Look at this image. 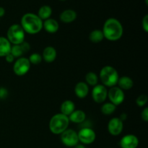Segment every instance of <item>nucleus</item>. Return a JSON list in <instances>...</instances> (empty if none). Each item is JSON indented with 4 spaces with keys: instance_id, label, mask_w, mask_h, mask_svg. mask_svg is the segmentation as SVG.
Here are the masks:
<instances>
[{
    "instance_id": "f257e3e1",
    "label": "nucleus",
    "mask_w": 148,
    "mask_h": 148,
    "mask_svg": "<svg viewBox=\"0 0 148 148\" xmlns=\"http://www.w3.org/2000/svg\"><path fill=\"white\" fill-rule=\"evenodd\" d=\"M102 32L103 33L104 38L110 41H116L122 37L124 29L119 20L111 17L104 23Z\"/></svg>"
},
{
    "instance_id": "f03ea898",
    "label": "nucleus",
    "mask_w": 148,
    "mask_h": 148,
    "mask_svg": "<svg viewBox=\"0 0 148 148\" xmlns=\"http://www.w3.org/2000/svg\"><path fill=\"white\" fill-rule=\"evenodd\" d=\"M43 20L34 13H26L22 17L20 25L28 34L38 33L43 29Z\"/></svg>"
},
{
    "instance_id": "7ed1b4c3",
    "label": "nucleus",
    "mask_w": 148,
    "mask_h": 148,
    "mask_svg": "<svg viewBox=\"0 0 148 148\" xmlns=\"http://www.w3.org/2000/svg\"><path fill=\"white\" fill-rule=\"evenodd\" d=\"M99 78L103 85L106 88H111L117 85L119 75L114 67L111 66H105L100 71Z\"/></svg>"
},
{
    "instance_id": "20e7f679",
    "label": "nucleus",
    "mask_w": 148,
    "mask_h": 148,
    "mask_svg": "<svg viewBox=\"0 0 148 148\" xmlns=\"http://www.w3.org/2000/svg\"><path fill=\"white\" fill-rule=\"evenodd\" d=\"M68 116L59 113L51 117L49 121V130L53 134H61L67 130L69 124Z\"/></svg>"
},
{
    "instance_id": "39448f33",
    "label": "nucleus",
    "mask_w": 148,
    "mask_h": 148,
    "mask_svg": "<svg viewBox=\"0 0 148 148\" xmlns=\"http://www.w3.org/2000/svg\"><path fill=\"white\" fill-rule=\"evenodd\" d=\"M6 38L11 44H21L25 41V32L20 24H13L7 30Z\"/></svg>"
},
{
    "instance_id": "423d86ee",
    "label": "nucleus",
    "mask_w": 148,
    "mask_h": 148,
    "mask_svg": "<svg viewBox=\"0 0 148 148\" xmlns=\"http://www.w3.org/2000/svg\"><path fill=\"white\" fill-rule=\"evenodd\" d=\"M30 66L31 64L27 58H17L13 64V72L17 76H24L29 72Z\"/></svg>"
},
{
    "instance_id": "0eeeda50",
    "label": "nucleus",
    "mask_w": 148,
    "mask_h": 148,
    "mask_svg": "<svg viewBox=\"0 0 148 148\" xmlns=\"http://www.w3.org/2000/svg\"><path fill=\"white\" fill-rule=\"evenodd\" d=\"M61 141L66 147H74L79 144L77 132L71 129H67L61 134Z\"/></svg>"
},
{
    "instance_id": "6e6552de",
    "label": "nucleus",
    "mask_w": 148,
    "mask_h": 148,
    "mask_svg": "<svg viewBox=\"0 0 148 148\" xmlns=\"http://www.w3.org/2000/svg\"><path fill=\"white\" fill-rule=\"evenodd\" d=\"M108 98L111 103L117 106L124 102L125 99V94L124 90L120 89L118 86H114L110 88L108 90Z\"/></svg>"
},
{
    "instance_id": "1a4fd4ad",
    "label": "nucleus",
    "mask_w": 148,
    "mask_h": 148,
    "mask_svg": "<svg viewBox=\"0 0 148 148\" xmlns=\"http://www.w3.org/2000/svg\"><path fill=\"white\" fill-rule=\"evenodd\" d=\"M79 143L82 145H90L95 142L96 134L90 127H84L77 132Z\"/></svg>"
},
{
    "instance_id": "9d476101",
    "label": "nucleus",
    "mask_w": 148,
    "mask_h": 148,
    "mask_svg": "<svg viewBox=\"0 0 148 148\" xmlns=\"http://www.w3.org/2000/svg\"><path fill=\"white\" fill-rule=\"evenodd\" d=\"M92 98L97 103H103L108 98V89L103 85H96L92 90Z\"/></svg>"
},
{
    "instance_id": "9b49d317",
    "label": "nucleus",
    "mask_w": 148,
    "mask_h": 148,
    "mask_svg": "<svg viewBox=\"0 0 148 148\" xmlns=\"http://www.w3.org/2000/svg\"><path fill=\"white\" fill-rule=\"evenodd\" d=\"M124 129V121L119 117H114L110 119L108 123V131L112 136H118L122 132Z\"/></svg>"
},
{
    "instance_id": "f8f14e48",
    "label": "nucleus",
    "mask_w": 148,
    "mask_h": 148,
    "mask_svg": "<svg viewBox=\"0 0 148 148\" xmlns=\"http://www.w3.org/2000/svg\"><path fill=\"white\" fill-rule=\"evenodd\" d=\"M121 148H137L139 145V139L134 134H127L119 142Z\"/></svg>"
},
{
    "instance_id": "ddd939ff",
    "label": "nucleus",
    "mask_w": 148,
    "mask_h": 148,
    "mask_svg": "<svg viewBox=\"0 0 148 148\" xmlns=\"http://www.w3.org/2000/svg\"><path fill=\"white\" fill-rule=\"evenodd\" d=\"M30 49V46L27 42L24 41L21 44L18 45H12L11 51L10 53L15 57V59L17 58L23 57V54L28 52Z\"/></svg>"
},
{
    "instance_id": "4468645a",
    "label": "nucleus",
    "mask_w": 148,
    "mask_h": 148,
    "mask_svg": "<svg viewBox=\"0 0 148 148\" xmlns=\"http://www.w3.org/2000/svg\"><path fill=\"white\" fill-rule=\"evenodd\" d=\"M41 56L45 62L47 63H51V62H54L55 59H56L57 52H56V49L53 46H46L43 49Z\"/></svg>"
},
{
    "instance_id": "2eb2a0df",
    "label": "nucleus",
    "mask_w": 148,
    "mask_h": 148,
    "mask_svg": "<svg viewBox=\"0 0 148 148\" xmlns=\"http://www.w3.org/2000/svg\"><path fill=\"white\" fill-rule=\"evenodd\" d=\"M89 85L85 82H79L75 87V93L77 98L80 99L86 98L89 93Z\"/></svg>"
},
{
    "instance_id": "dca6fc26",
    "label": "nucleus",
    "mask_w": 148,
    "mask_h": 148,
    "mask_svg": "<svg viewBox=\"0 0 148 148\" xmlns=\"http://www.w3.org/2000/svg\"><path fill=\"white\" fill-rule=\"evenodd\" d=\"M43 28L49 33H55L59 28V23L53 18H49L43 22Z\"/></svg>"
},
{
    "instance_id": "f3484780",
    "label": "nucleus",
    "mask_w": 148,
    "mask_h": 148,
    "mask_svg": "<svg viewBox=\"0 0 148 148\" xmlns=\"http://www.w3.org/2000/svg\"><path fill=\"white\" fill-rule=\"evenodd\" d=\"M77 12L73 10H65L59 15L60 20L64 23H71L75 21L77 18Z\"/></svg>"
},
{
    "instance_id": "a211bd4d",
    "label": "nucleus",
    "mask_w": 148,
    "mask_h": 148,
    "mask_svg": "<svg viewBox=\"0 0 148 148\" xmlns=\"http://www.w3.org/2000/svg\"><path fill=\"white\" fill-rule=\"evenodd\" d=\"M69 121L75 124H81L84 122L86 119V114L82 110H75L68 116Z\"/></svg>"
},
{
    "instance_id": "6ab92c4d",
    "label": "nucleus",
    "mask_w": 148,
    "mask_h": 148,
    "mask_svg": "<svg viewBox=\"0 0 148 148\" xmlns=\"http://www.w3.org/2000/svg\"><path fill=\"white\" fill-rule=\"evenodd\" d=\"M122 90H129L134 86V82L132 79L128 76H122L119 78L117 85Z\"/></svg>"
},
{
    "instance_id": "aec40b11",
    "label": "nucleus",
    "mask_w": 148,
    "mask_h": 148,
    "mask_svg": "<svg viewBox=\"0 0 148 148\" xmlns=\"http://www.w3.org/2000/svg\"><path fill=\"white\" fill-rule=\"evenodd\" d=\"M75 110V104L73 101L70 100H66L64 101L60 106V111L61 114L64 115L69 116L72 112Z\"/></svg>"
},
{
    "instance_id": "412c9836",
    "label": "nucleus",
    "mask_w": 148,
    "mask_h": 148,
    "mask_svg": "<svg viewBox=\"0 0 148 148\" xmlns=\"http://www.w3.org/2000/svg\"><path fill=\"white\" fill-rule=\"evenodd\" d=\"M12 44L7 38L0 36V57H4L7 54L10 53Z\"/></svg>"
},
{
    "instance_id": "4be33fe9",
    "label": "nucleus",
    "mask_w": 148,
    "mask_h": 148,
    "mask_svg": "<svg viewBox=\"0 0 148 148\" xmlns=\"http://www.w3.org/2000/svg\"><path fill=\"white\" fill-rule=\"evenodd\" d=\"M52 14V9L50 6L49 5H43L39 8L38 11L37 15L40 17V20L43 21L47 20V19L51 18V16Z\"/></svg>"
},
{
    "instance_id": "5701e85b",
    "label": "nucleus",
    "mask_w": 148,
    "mask_h": 148,
    "mask_svg": "<svg viewBox=\"0 0 148 148\" xmlns=\"http://www.w3.org/2000/svg\"><path fill=\"white\" fill-rule=\"evenodd\" d=\"M103 39L104 36L101 30L96 29V30H92L89 35V40L94 43H101Z\"/></svg>"
},
{
    "instance_id": "b1692460",
    "label": "nucleus",
    "mask_w": 148,
    "mask_h": 148,
    "mask_svg": "<svg viewBox=\"0 0 148 148\" xmlns=\"http://www.w3.org/2000/svg\"><path fill=\"white\" fill-rule=\"evenodd\" d=\"M116 109V106L113 103H111V102L105 103L103 104L101 108V111L102 114L106 116L112 114L113 113L115 112Z\"/></svg>"
},
{
    "instance_id": "393cba45",
    "label": "nucleus",
    "mask_w": 148,
    "mask_h": 148,
    "mask_svg": "<svg viewBox=\"0 0 148 148\" xmlns=\"http://www.w3.org/2000/svg\"><path fill=\"white\" fill-rule=\"evenodd\" d=\"M85 82L88 85L90 86H95L98 85V77L95 72H89L85 75Z\"/></svg>"
},
{
    "instance_id": "a878e982",
    "label": "nucleus",
    "mask_w": 148,
    "mask_h": 148,
    "mask_svg": "<svg viewBox=\"0 0 148 148\" xmlns=\"http://www.w3.org/2000/svg\"><path fill=\"white\" fill-rule=\"evenodd\" d=\"M28 60L30 62V64L38 65L41 63V62L43 61V58H42L41 55L39 54V53H33L29 56Z\"/></svg>"
},
{
    "instance_id": "bb28decb",
    "label": "nucleus",
    "mask_w": 148,
    "mask_h": 148,
    "mask_svg": "<svg viewBox=\"0 0 148 148\" xmlns=\"http://www.w3.org/2000/svg\"><path fill=\"white\" fill-rule=\"evenodd\" d=\"M147 95L143 94V95H140L137 97V98L136 99V104L139 107H143L146 105V103H147Z\"/></svg>"
},
{
    "instance_id": "cd10ccee",
    "label": "nucleus",
    "mask_w": 148,
    "mask_h": 148,
    "mask_svg": "<svg viewBox=\"0 0 148 148\" xmlns=\"http://www.w3.org/2000/svg\"><path fill=\"white\" fill-rule=\"evenodd\" d=\"M142 27L145 33H148V14H145L142 20Z\"/></svg>"
},
{
    "instance_id": "c85d7f7f",
    "label": "nucleus",
    "mask_w": 148,
    "mask_h": 148,
    "mask_svg": "<svg viewBox=\"0 0 148 148\" xmlns=\"http://www.w3.org/2000/svg\"><path fill=\"white\" fill-rule=\"evenodd\" d=\"M141 118L145 122H147L148 121V108L146 107L143 109V111L141 113Z\"/></svg>"
},
{
    "instance_id": "c756f323",
    "label": "nucleus",
    "mask_w": 148,
    "mask_h": 148,
    "mask_svg": "<svg viewBox=\"0 0 148 148\" xmlns=\"http://www.w3.org/2000/svg\"><path fill=\"white\" fill-rule=\"evenodd\" d=\"M4 58H5V60L7 63H14V61H15V57L11 53H9L8 54L6 55Z\"/></svg>"
},
{
    "instance_id": "7c9ffc66",
    "label": "nucleus",
    "mask_w": 148,
    "mask_h": 148,
    "mask_svg": "<svg viewBox=\"0 0 148 148\" xmlns=\"http://www.w3.org/2000/svg\"><path fill=\"white\" fill-rule=\"evenodd\" d=\"M8 95V92L4 88H0V98H5Z\"/></svg>"
},
{
    "instance_id": "2f4dec72",
    "label": "nucleus",
    "mask_w": 148,
    "mask_h": 148,
    "mask_svg": "<svg viewBox=\"0 0 148 148\" xmlns=\"http://www.w3.org/2000/svg\"><path fill=\"white\" fill-rule=\"evenodd\" d=\"M4 14H5V10H4V7H0V18L4 17Z\"/></svg>"
},
{
    "instance_id": "473e14b6",
    "label": "nucleus",
    "mask_w": 148,
    "mask_h": 148,
    "mask_svg": "<svg viewBox=\"0 0 148 148\" xmlns=\"http://www.w3.org/2000/svg\"><path fill=\"white\" fill-rule=\"evenodd\" d=\"M119 118L121 120V121H125L126 119H127V115L126 114H122L121 116H120V117H119Z\"/></svg>"
},
{
    "instance_id": "72a5a7b5",
    "label": "nucleus",
    "mask_w": 148,
    "mask_h": 148,
    "mask_svg": "<svg viewBox=\"0 0 148 148\" xmlns=\"http://www.w3.org/2000/svg\"><path fill=\"white\" fill-rule=\"evenodd\" d=\"M74 148H86L85 147V145L82 144H77V145H75Z\"/></svg>"
},
{
    "instance_id": "f704fd0d",
    "label": "nucleus",
    "mask_w": 148,
    "mask_h": 148,
    "mask_svg": "<svg viewBox=\"0 0 148 148\" xmlns=\"http://www.w3.org/2000/svg\"><path fill=\"white\" fill-rule=\"evenodd\" d=\"M145 3H146V4H148V0H145Z\"/></svg>"
},
{
    "instance_id": "c9c22d12",
    "label": "nucleus",
    "mask_w": 148,
    "mask_h": 148,
    "mask_svg": "<svg viewBox=\"0 0 148 148\" xmlns=\"http://www.w3.org/2000/svg\"><path fill=\"white\" fill-rule=\"evenodd\" d=\"M60 1H66V0H60Z\"/></svg>"
}]
</instances>
